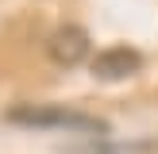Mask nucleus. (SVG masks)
I'll list each match as a JSON object with an SVG mask.
<instances>
[{"label":"nucleus","mask_w":158,"mask_h":154,"mask_svg":"<svg viewBox=\"0 0 158 154\" xmlns=\"http://www.w3.org/2000/svg\"><path fill=\"white\" fill-rule=\"evenodd\" d=\"M8 123H19V127H43V131H69V135H85V139H104L108 123L97 120L89 112H73V108L62 104H15L4 116Z\"/></svg>","instance_id":"1"},{"label":"nucleus","mask_w":158,"mask_h":154,"mask_svg":"<svg viewBox=\"0 0 158 154\" xmlns=\"http://www.w3.org/2000/svg\"><path fill=\"white\" fill-rule=\"evenodd\" d=\"M89 31L77 27V23H62V27H54L50 35H46V58L54 62V66H81L85 58H89Z\"/></svg>","instance_id":"2"},{"label":"nucleus","mask_w":158,"mask_h":154,"mask_svg":"<svg viewBox=\"0 0 158 154\" xmlns=\"http://www.w3.org/2000/svg\"><path fill=\"white\" fill-rule=\"evenodd\" d=\"M143 69V54L131 46H108L93 58V77L97 81H123V77Z\"/></svg>","instance_id":"3"},{"label":"nucleus","mask_w":158,"mask_h":154,"mask_svg":"<svg viewBox=\"0 0 158 154\" xmlns=\"http://www.w3.org/2000/svg\"><path fill=\"white\" fill-rule=\"evenodd\" d=\"M69 154H158L154 143H139V146H89V150H69Z\"/></svg>","instance_id":"4"}]
</instances>
